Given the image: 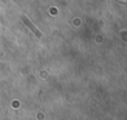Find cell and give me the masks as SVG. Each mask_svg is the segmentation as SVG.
<instances>
[{"mask_svg":"<svg viewBox=\"0 0 127 120\" xmlns=\"http://www.w3.org/2000/svg\"><path fill=\"white\" fill-rule=\"evenodd\" d=\"M21 20H22V22H24V24H26V26L28 27V28L30 29V30L32 31V32L35 33V35L37 36L38 38H41V37H42V33L40 32L39 30H38V28H36V26H35V24H32V22L30 21V20L28 19V18L26 17V16H22V19H21Z\"/></svg>","mask_w":127,"mask_h":120,"instance_id":"cell-1","label":"cell"}]
</instances>
